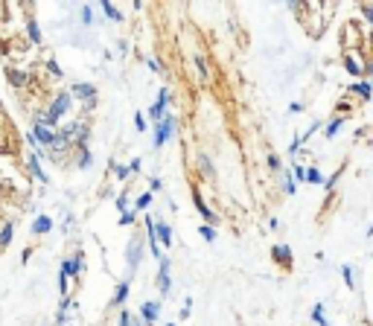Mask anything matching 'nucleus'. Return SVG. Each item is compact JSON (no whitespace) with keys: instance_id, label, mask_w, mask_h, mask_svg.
Masks as SVG:
<instances>
[{"instance_id":"1","label":"nucleus","mask_w":373,"mask_h":326,"mask_svg":"<svg viewBox=\"0 0 373 326\" xmlns=\"http://www.w3.org/2000/svg\"><path fill=\"white\" fill-rule=\"evenodd\" d=\"M70 105H73V96H70L67 90L55 93V96H53V102L47 105V111L41 114V122H44L47 128H53V131H55V125H58V122H61V117L70 111Z\"/></svg>"},{"instance_id":"2","label":"nucleus","mask_w":373,"mask_h":326,"mask_svg":"<svg viewBox=\"0 0 373 326\" xmlns=\"http://www.w3.org/2000/svg\"><path fill=\"white\" fill-rule=\"evenodd\" d=\"M175 125H178L175 114H169V111H166V114H163V120L155 125V143H152V146H155V149H160L163 143H169V140H172V134H175Z\"/></svg>"},{"instance_id":"3","label":"nucleus","mask_w":373,"mask_h":326,"mask_svg":"<svg viewBox=\"0 0 373 326\" xmlns=\"http://www.w3.org/2000/svg\"><path fill=\"white\" fill-rule=\"evenodd\" d=\"M125 262H128V277L125 280H131V274L140 268V262H143V239L140 236H131V242H128V248H125Z\"/></svg>"},{"instance_id":"4","label":"nucleus","mask_w":373,"mask_h":326,"mask_svg":"<svg viewBox=\"0 0 373 326\" xmlns=\"http://www.w3.org/2000/svg\"><path fill=\"white\" fill-rule=\"evenodd\" d=\"M32 137H35V143L38 146H44V149H50L53 146V140H55V131L53 128H47L44 122H41V117H35V122H32V131H29Z\"/></svg>"},{"instance_id":"5","label":"nucleus","mask_w":373,"mask_h":326,"mask_svg":"<svg viewBox=\"0 0 373 326\" xmlns=\"http://www.w3.org/2000/svg\"><path fill=\"white\" fill-rule=\"evenodd\" d=\"M169 102H172V93H169L166 87H160V90H158V99H155V105H152L146 114H149L155 122H160V120H163V114H166V105H169Z\"/></svg>"},{"instance_id":"6","label":"nucleus","mask_w":373,"mask_h":326,"mask_svg":"<svg viewBox=\"0 0 373 326\" xmlns=\"http://www.w3.org/2000/svg\"><path fill=\"white\" fill-rule=\"evenodd\" d=\"M193 204H195V210L201 213V219H204V224H210V227H216L219 224V216L204 204V198H201V189L198 187H193Z\"/></svg>"},{"instance_id":"7","label":"nucleus","mask_w":373,"mask_h":326,"mask_svg":"<svg viewBox=\"0 0 373 326\" xmlns=\"http://www.w3.org/2000/svg\"><path fill=\"white\" fill-rule=\"evenodd\" d=\"M158 292L166 297L172 292V277H169V257H160L158 259Z\"/></svg>"},{"instance_id":"8","label":"nucleus","mask_w":373,"mask_h":326,"mask_svg":"<svg viewBox=\"0 0 373 326\" xmlns=\"http://www.w3.org/2000/svg\"><path fill=\"white\" fill-rule=\"evenodd\" d=\"M82 268H85V254H82V251H76L70 259L61 262V274H64V277H79Z\"/></svg>"},{"instance_id":"9","label":"nucleus","mask_w":373,"mask_h":326,"mask_svg":"<svg viewBox=\"0 0 373 326\" xmlns=\"http://www.w3.org/2000/svg\"><path fill=\"white\" fill-rule=\"evenodd\" d=\"M67 93H70L73 99H82V102H88V105L96 99V87H93V85H88V82H79V85H73Z\"/></svg>"},{"instance_id":"10","label":"nucleus","mask_w":373,"mask_h":326,"mask_svg":"<svg viewBox=\"0 0 373 326\" xmlns=\"http://www.w3.org/2000/svg\"><path fill=\"white\" fill-rule=\"evenodd\" d=\"M158 315H160V303H158V300L140 303V321H143V326H152L158 321Z\"/></svg>"},{"instance_id":"11","label":"nucleus","mask_w":373,"mask_h":326,"mask_svg":"<svg viewBox=\"0 0 373 326\" xmlns=\"http://www.w3.org/2000/svg\"><path fill=\"white\" fill-rule=\"evenodd\" d=\"M155 242H158V248H160V245H163L166 251L172 248V227H169L163 219H160V222H155Z\"/></svg>"},{"instance_id":"12","label":"nucleus","mask_w":373,"mask_h":326,"mask_svg":"<svg viewBox=\"0 0 373 326\" xmlns=\"http://www.w3.org/2000/svg\"><path fill=\"white\" fill-rule=\"evenodd\" d=\"M365 67H368V61H359L356 55H344V70H347L350 76H362Z\"/></svg>"},{"instance_id":"13","label":"nucleus","mask_w":373,"mask_h":326,"mask_svg":"<svg viewBox=\"0 0 373 326\" xmlns=\"http://www.w3.org/2000/svg\"><path fill=\"white\" fill-rule=\"evenodd\" d=\"M29 169H32V175H35V178H38L41 184H50L47 172L41 169V154H38V152H32V154H29Z\"/></svg>"},{"instance_id":"14","label":"nucleus","mask_w":373,"mask_h":326,"mask_svg":"<svg viewBox=\"0 0 373 326\" xmlns=\"http://www.w3.org/2000/svg\"><path fill=\"white\" fill-rule=\"evenodd\" d=\"M128 289H131V280H123V283L117 286V292H114V297H111V306H114V309L128 300Z\"/></svg>"},{"instance_id":"15","label":"nucleus","mask_w":373,"mask_h":326,"mask_svg":"<svg viewBox=\"0 0 373 326\" xmlns=\"http://www.w3.org/2000/svg\"><path fill=\"white\" fill-rule=\"evenodd\" d=\"M274 259L277 262H283V268H292V248L289 245H274Z\"/></svg>"},{"instance_id":"16","label":"nucleus","mask_w":373,"mask_h":326,"mask_svg":"<svg viewBox=\"0 0 373 326\" xmlns=\"http://www.w3.org/2000/svg\"><path fill=\"white\" fill-rule=\"evenodd\" d=\"M53 230V219L50 216H38L35 222H32V233L35 236H44V233H50Z\"/></svg>"},{"instance_id":"17","label":"nucleus","mask_w":373,"mask_h":326,"mask_svg":"<svg viewBox=\"0 0 373 326\" xmlns=\"http://www.w3.org/2000/svg\"><path fill=\"white\" fill-rule=\"evenodd\" d=\"M6 79L12 82V87H23V85L29 82V76H26V73H20V70H15V67H9V70H6Z\"/></svg>"},{"instance_id":"18","label":"nucleus","mask_w":373,"mask_h":326,"mask_svg":"<svg viewBox=\"0 0 373 326\" xmlns=\"http://www.w3.org/2000/svg\"><path fill=\"white\" fill-rule=\"evenodd\" d=\"M341 277H344V286L353 292V289H356V271H353V265H350V262H344V265H341Z\"/></svg>"},{"instance_id":"19","label":"nucleus","mask_w":373,"mask_h":326,"mask_svg":"<svg viewBox=\"0 0 373 326\" xmlns=\"http://www.w3.org/2000/svg\"><path fill=\"white\" fill-rule=\"evenodd\" d=\"M350 90H353V93H359V96H362L365 102H368V99H371V96H373V90H371V82H368V79H365V82H356V85H350Z\"/></svg>"},{"instance_id":"20","label":"nucleus","mask_w":373,"mask_h":326,"mask_svg":"<svg viewBox=\"0 0 373 326\" xmlns=\"http://www.w3.org/2000/svg\"><path fill=\"white\" fill-rule=\"evenodd\" d=\"M26 35H29V41H32V44H41V29H38L35 17H26Z\"/></svg>"},{"instance_id":"21","label":"nucleus","mask_w":373,"mask_h":326,"mask_svg":"<svg viewBox=\"0 0 373 326\" xmlns=\"http://www.w3.org/2000/svg\"><path fill=\"white\" fill-rule=\"evenodd\" d=\"M341 125H344V117H336V120H330V122H327V128H324V137H327V140H330V137H336Z\"/></svg>"},{"instance_id":"22","label":"nucleus","mask_w":373,"mask_h":326,"mask_svg":"<svg viewBox=\"0 0 373 326\" xmlns=\"http://www.w3.org/2000/svg\"><path fill=\"white\" fill-rule=\"evenodd\" d=\"M303 184H324V178H321L318 166H309V169H306V175H303Z\"/></svg>"},{"instance_id":"23","label":"nucleus","mask_w":373,"mask_h":326,"mask_svg":"<svg viewBox=\"0 0 373 326\" xmlns=\"http://www.w3.org/2000/svg\"><path fill=\"white\" fill-rule=\"evenodd\" d=\"M12 236H15V227H12V224H3V227H0V248H9Z\"/></svg>"},{"instance_id":"24","label":"nucleus","mask_w":373,"mask_h":326,"mask_svg":"<svg viewBox=\"0 0 373 326\" xmlns=\"http://www.w3.org/2000/svg\"><path fill=\"white\" fill-rule=\"evenodd\" d=\"M312 321H315L318 326H330L327 324V318H324V303H315V306H312Z\"/></svg>"},{"instance_id":"25","label":"nucleus","mask_w":373,"mask_h":326,"mask_svg":"<svg viewBox=\"0 0 373 326\" xmlns=\"http://www.w3.org/2000/svg\"><path fill=\"white\" fill-rule=\"evenodd\" d=\"M102 12H105V15H108L111 20H117V23L123 20V12H120V9H117L114 3H102Z\"/></svg>"},{"instance_id":"26","label":"nucleus","mask_w":373,"mask_h":326,"mask_svg":"<svg viewBox=\"0 0 373 326\" xmlns=\"http://www.w3.org/2000/svg\"><path fill=\"white\" fill-rule=\"evenodd\" d=\"M149 204H152V192H143V195L134 201V210H131V213H140V210H146Z\"/></svg>"},{"instance_id":"27","label":"nucleus","mask_w":373,"mask_h":326,"mask_svg":"<svg viewBox=\"0 0 373 326\" xmlns=\"http://www.w3.org/2000/svg\"><path fill=\"white\" fill-rule=\"evenodd\" d=\"M198 233H201V239H204V242H216V227L201 224V227H198Z\"/></svg>"},{"instance_id":"28","label":"nucleus","mask_w":373,"mask_h":326,"mask_svg":"<svg viewBox=\"0 0 373 326\" xmlns=\"http://www.w3.org/2000/svg\"><path fill=\"white\" fill-rule=\"evenodd\" d=\"M198 160H201V172H204L207 178H213V175H216V169H213V163H210V157H207V154H201Z\"/></svg>"},{"instance_id":"29","label":"nucleus","mask_w":373,"mask_h":326,"mask_svg":"<svg viewBox=\"0 0 373 326\" xmlns=\"http://www.w3.org/2000/svg\"><path fill=\"white\" fill-rule=\"evenodd\" d=\"M283 189H286V195H295V192H298V181L292 178V172H286V184H283Z\"/></svg>"},{"instance_id":"30","label":"nucleus","mask_w":373,"mask_h":326,"mask_svg":"<svg viewBox=\"0 0 373 326\" xmlns=\"http://www.w3.org/2000/svg\"><path fill=\"white\" fill-rule=\"evenodd\" d=\"M114 204H117L120 213H128V195H125V192H120V195L114 198Z\"/></svg>"},{"instance_id":"31","label":"nucleus","mask_w":373,"mask_h":326,"mask_svg":"<svg viewBox=\"0 0 373 326\" xmlns=\"http://www.w3.org/2000/svg\"><path fill=\"white\" fill-rule=\"evenodd\" d=\"M90 160H93V157H90V152H88V149H82V152H79V169H88V166H90Z\"/></svg>"},{"instance_id":"32","label":"nucleus","mask_w":373,"mask_h":326,"mask_svg":"<svg viewBox=\"0 0 373 326\" xmlns=\"http://www.w3.org/2000/svg\"><path fill=\"white\" fill-rule=\"evenodd\" d=\"M131 324H134L131 312H125V309H123V312H120V318H117V326H131Z\"/></svg>"},{"instance_id":"33","label":"nucleus","mask_w":373,"mask_h":326,"mask_svg":"<svg viewBox=\"0 0 373 326\" xmlns=\"http://www.w3.org/2000/svg\"><path fill=\"white\" fill-rule=\"evenodd\" d=\"M82 23H85V26L93 23V9H90V6H82Z\"/></svg>"},{"instance_id":"34","label":"nucleus","mask_w":373,"mask_h":326,"mask_svg":"<svg viewBox=\"0 0 373 326\" xmlns=\"http://www.w3.org/2000/svg\"><path fill=\"white\" fill-rule=\"evenodd\" d=\"M195 67H198V76L207 79V61H204V55H195Z\"/></svg>"},{"instance_id":"35","label":"nucleus","mask_w":373,"mask_h":326,"mask_svg":"<svg viewBox=\"0 0 373 326\" xmlns=\"http://www.w3.org/2000/svg\"><path fill=\"white\" fill-rule=\"evenodd\" d=\"M146 125H149V120H146L143 114H134V128H137V131H146Z\"/></svg>"},{"instance_id":"36","label":"nucleus","mask_w":373,"mask_h":326,"mask_svg":"<svg viewBox=\"0 0 373 326\" xmlns=\"http://www.w3.org/2000/svg\"><path fill=\"white\" fill-rule=\"evenodd\" d=\"M114 172H117V178H120V181H125V178L131 175V172H128V166H123V163H114Z\"/></svg>"},{"instance_id":"37","label":"nucleus","mask_w":373,"mask_h":326,"mask_svg":"<svg viewBox=\"0 0 373 326\" xmlns=\"http://www.w3.org/2000/svg\"><path fill=\"white\" fill-rule=\"evenodd\" d=\"M120 224H123V227H131V224H134V213H131V210L123 213V216H120Z\"/></svg>"},{"instance_id":"38","label":"nucleus","mask_w":373,"mask_h":326,"mask_svg":"<svg viewBox=\"0 0 373 326\" xmlns=\"http://www.w3.org/2000/svg\"><path fill=\"white\" fill-rule=\"evenodd\" d=\"M190 312H193V300L187 297V300H184V306H181V321H187V318H190Z\"/></svg>"},{"instance_id":"39","label":"nucleus","mask_w":373,"mask_h":326,"mask_svg":"<svg viewBox=\"0 0 373 326\" xmlns=\"http://www.w3.org/2000/svg\"><path fill=\"white\" fill-rule=\"evenodd\" d=\"M47 67H50V73H53V76H61V67H58V61H55V58H47Z\"/></svg>"},{"instance_id":"40","label":"nucleus","mask_w":373,"mask_h":326,"mask_svg":"<svg viewBox=\"0 0 373 326\" xmlns=\"http://www.w3.org/2000/svg\"><path fill=\"white\" fill-rule=\"evenodd\" d=\"M268 166H271V169L277 172V169H280L283 163H280V157H277V154H268Z\"/></svg>"},{"instance_id":"41","label":"nucleus","mask_w":373,"mask_h":326,"mask_svg":"<svg viewBox=\"0 0 373 326\" xmlns=\"http://www.w3.org/2000/svg\"><path fill=\"white\" fill-rule=\"evenodd\" d=\"M140 169H143V160H140V157H134V160L128 163V172H140Z\"/></svg>"},{"instance_id":"42","label":"nucleus","mask_w":373,"mask_h":326,"mask_svg":"<svg viewBox=\"0 0 373 326\" xmlns=\"http://www.w3.org/2000/svg\"><path fill=\"white\" fill-rule=\"evenodd\" d=\"M301 143H303V140H301V134H298V137H295V140H292V146H289V154H295V152H298V149H301Z\"/></svg>"},{"instance_id":"43","label":"nucleus","mask_w":373,"mask_h":326,"mask_svg":"<svg viewBox=\"0 0 373 326\" xmlns=\"http://www.w3.org/2000/svg\"><path fill=\"white\" fill-rule=\"evenodd\" d=\"M29 257H32V248H23V254H20V265H26Z\"/></svg>"},{"instance_id":"44","label":"nucleus","mask_w":373,"mask_h":326,"mask_svg":"<svg viewBox=\"0 0 373 326\" xmlns=\"http://www.w3.org/2000/svg\"><path fill=\"white\" fill-rule=\"evenodd\" d=\"M149 67H152V70H155V73H160V70H163V67H160V61H158V58H149Z\"/></svg>"},{"instance_id":"45","label":"nucleus","mask_w":373,"mask_h":326,"mask_svg":"<svg viewBox=\"0 0 373 326\" xmlns=\"http://www.w3.org/2000/svg\"><path fill=\"white\" fill-rule=\"evenodd\" d=\"M338 175H341V172H336V175H330V178H327V181H324V187H327V189H330V187H333V184H336V181H338Z\"/></svg>"},{"instance_id":"46","label":"nucleus","mask_w":373,"mask_h":326,"mask_svg":"<svg viewBox=\"0 0 373 326\" xmlns=\"http://www.w3.org/2000/svg\"><path fill=\"white\" fill-rule=\"evenodd\" d=\"M149 187H152V192H158L163 184H160V178H152V181H149Z\"/></svg>"},{"instance_id":"47","label":"nucleus","mask_w":373,"mask_h":326,"mask_svg":"<svg viewBox=\"0 0 373 326\" xmlns=\"http://www.w3.org/2000/svg\"><path fill=\"white\" fill-rule=\"evenodd\" d=\"M131 326H140V321H137V324H131Z\"/></svg>"},{"instance_id":"48","label":"nucleus","mask_w":373,"mask_h":326,"mask_svg":"<svg viewBox=\"0 0 373 326\" xmlns=\"http://www.w3.org/2000/svg\"><path fill=\"white\" fill-rule=\"evenodd\" d=\"M166 326H175V324H166Z\"/></svg>"}]
</instances>
